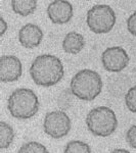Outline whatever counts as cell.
Returning a JSON list of instances; mask_svg holds the SVG:
<instances>
[{
  "label": "cell",
  "mask_w": 136,
  "mask_h": 153,
  "mask_svg": "<svg viewBox=\"0 0 136 153\" xmlns=\"http://www.w3.org/2000/svg\"><path fill=\"white\" fill-rule=\"evenodd\" d=\"M127 29L131 33V35L136 37V11L133 12L132 14L127 19Z\"/></svg>",
  "instance_id": "18"
},
{
  "label": "cell",
  "mask_w": 136,
  "mask_h": 153,
  "mask_svg": "<svg viewBox=\"0 0 136 153\" xmlns=\"http://www.w3.org/2000/svg\"><path fill=\"white\" fill-rule=\"evenodd\" d=\"M70 88L72 94L78 99L92 101L101 93L102 80L97 71L85 68L72 78Z\"/></svg>",
  "instance_id": "3"
},
{
  "label": "cell",
  "mask_w": 136,
  "mask_h": 153,
  "mask_svg": "<svg viewBox=\"0 0 136 153\" xmlns=\"http://www.w3.org/2000/svg\"><path fill=\"white\" fill-rule=\"evenodd\" d=\"M130 57L127 51L120 46L105 49L101 54V62L105 70L110 73H120L129 65Z\"/></svg>",
  "instance_id": "7"
},
{
  "label": "cell",
  "mask_w": 136,
  "mask_h": 153,
  "mask_svg": "<svg viewBox=\"0 0 136 153\" xmlns=\"http://www.w3.org/2000/svg\"><path fill=\"white\" fill-rule=\"evenodd\" d=\"M126 140H127L129 146L136 149V125L131 126L130 129L127 131Z\"/></svg>",
  "instance_id": "17"
},
{
  "label": "cell",
  "mask_w": 136,
  "mask_h": 153,
  "mask_svg": "<svg viewBox=\"0 0 136 153\" xmlns=\"http://www.w3.org/2000/svg\"><path fill=\"white\" fill-rule=\"evenodd\" d=\"M30 75L34 83L41 87L56 85L65 76V68L58 56L42 54L34 59L30 68Z\"/></svg>",
  "instance_id": "1"
},
{
  "label": "cell",
  "mask_w": 136,
  "mask_h": 153,
  "mask_svg": "<svg viewBox=\"0 0 136 153\" xmlns=\"http://www.w3.org/2000/svg\"><path fill=\"white\" fill-rule=\"evenodd\" d=\"M116 19L115 10L112 7L107 4H98L88 10L86 23L94 34H107L115 27Z\"/></svg>",
  "instance_id": "5"
},
{
  "label": "cell",
  "mask_w": 136,
  "mask_h": 153,
  "mask_svg": "<svg viewBox=\"0 0 136 153\" xmlns=\"http://www.w3.org/2000/svg\"><path fill=\"white\" fill-rule=\"evenodd\" d=\"M72 128L71 118L63 110H54L47 112L44 117L43 129L49 137L61 139L70 133Z\"/></svg>",
  "instance_id": "6"
},
{
  "label": "cell",
  "mask_w": 136,
  "mask_h": 153,
  "mask_svg": "<svg viewBox=\"0 0 136 153\" xmlns=\"http://www.w3.org/2000/svg\"><path fill=\"white\" fill-rule=\"evenodd\" d=\"M12 10L22 16H28L34 13L37 8L36 0H12Z\"/></svg>",
  "instance_id": "12"
},
{
  "label": "cell",
  "mask_w": 136,
  "mask_h": 153,
  "mask_svg": "<svg viewBox=\"0 0 136 153\" xmlns=\"http://www.w3.org/2000/svg\"><path fill=\"white\" fill-rule=\"evenodd\" d=\"M14 140V131L10 125L5 122H0V148L6 149Z\"/></svg>",
  "instance_id": "13"
},
{
  "label": "cell",
  "mask_w": 136,
  "mask_h": 153,
  "mask_svg": "<svg viewBox=\"0 0 136 153\" xmlns=\"http://www.w3.org/2000/svg\"><path fill=\"white\" fill-rule=\"evenodd\" d=\"M7 29H8V26H7V23L5 21H4V19L0 18V36H3L4 34H5V32L7 31Z\"/></svg>",
  "instance_id": "19"
},
{
  "label": "cell",
  "mask_w": 136,
  "mask_h": 153,
  "mask_svg": "<svg viewBox=\"0 0 136 153\" xmlns=\"http://www.w3.org/2000/svg\"><path fill=\"white\" fill-rule=\"evenodd\" d=\"M64 153H92L90 146L80 140H73L66 145Z\"/></svg>",
  "instance_id": "14"
},
{
  "label": "cell",
  "mask_w": 136,
  "mask_h": 153,
  "mask_svg": "<svg viewBox=\"0 0 136 153\" xmlns=\"http://www.w3.org/2000/svg\"><path fill=\"white\" fill-rule=\"evenodd\" d=\"M85 47V39L77 32H70L65 36L63 41V49L66 53L76 55Z\"/></svg>",
  "instance_id": "11"
},
{
  "label": "cell",
  "mask_w": 136,
  "mask_h": 153,
  "mask_svg": "<svg viewBox=\"0 0 136 153\" xmlns=\"http://www.w3.org/2000/svg\"><path fill=\"white\" fill-rule=\"evenodd\" d=\"M40 103L33 90L28 88L16 89L8 97L7 108L11 117L18 120H29L38 112Z\"/></svg>",
  "instance_id": "2"
},
{
  "label": "cell",
  "mask_w": 136,
  "mask_h": 153,
  "mask_svg": "<svg viewBox=\"0 0 136 153\" xmlns=\"http://www.w3.org/2000/svg\"><path fill=\"white\" fill-rule=\"evenodd\" d=\"M73 14L74 7L69 1L55 0L47 6V16L53 24H68L73 18Z\"/></svg>",
  "instance_id": "9"
},
{
  "label": "cell",
  "mask_w": 136,
  "mask_h": 153,
  "mask_svg": "<svg viewBox=\"0 0 136 153\" xmlns=\"http://www.w3.org/2000/svg\"><path fill=\"white\" fill-rule=\"evenodd\" d=\"M18 153H49V151L47 150V148L44 145H42L41 143L31 141L24 144L19 148Z\"/></svg>",
  "instance_id": "15"
},
{
  "label": "cell",
  "mask_w": 136,
  "mask_h": 153,
  "mask_svg": "<svg viewBox=\"0 0 136 153\" xmlns=\"http://www.w3.org/2000/svg\"><path fill=\"white\" fill-rule=\"evenodd\" d=\"M23 74V65L14 55H2L0 58V80L3 83L18 81Z\"/></svg>",
  "instance_id": "8"
},
{
  "label": "cell",
  "mask_w": 136,
  "mask_h": 153,
  "mask_svg": "<svg viewBox=\"0 0 136 153\" xmlns=\"http://www.w3.org/2000/svg\"><path fill=\"white\" fill-rule=\"evenodd\" d=\"M43 31L35 24H26L19 31V41L25 48H35L41 44Z\"/></svg>",
  "instance_id": "10"
},
{
  "label": "cell",
  "mask_w": 136,
  "mask_h": 153,
  "mask_svg": "<svg viewBox=\"0 0 136 153\" xmlns=\"http://www.w3.org/2000/svg\"><path fill=\"white\" fill-rule=\"evenodd\" d=\"M125 103L131 112L136 113V86L130 88L125 95Z\"/></svg>",
  "instance_id": "16"
},
{
  "label": "cell",
  "mask_w": 136,
  "mask_h": 153,
  "mask_svg": "<svg viewBox=\"0 0 136 153\" xmlns=\"http://www.w3.org/2000/svg\"><path fill=\"white\" fill-rule=\"evenodd\" d=\"M86 125L89 132L96 137H108L118 127L116 113L108 106H98L88 112Z\"/></svg>",
  "instance_id": "4"
},
{
  "label": "cell",
  "mask_w": 136,
  "mask_h": 153,
  "mask_svg": "<svg viewBox=\"0 0 136 153\" xmlns=\"http://www.w3.org/2000/svg\"><path fill=\"white\" fill-rule=\"evenodd\" d=\"M111 153H130V151H128L126 149H122V148H117V149L113 150Z\"/></svg>",
  "instance_id": "20"
}]
</instances>
